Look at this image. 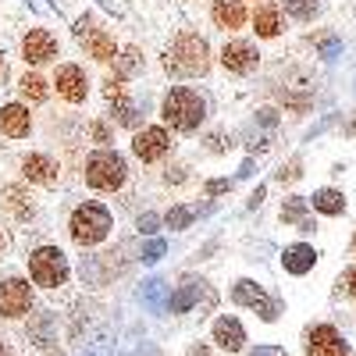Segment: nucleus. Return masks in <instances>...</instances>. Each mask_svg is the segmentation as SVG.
<instances>
[{"mask_svg": "<svg viewBox=\"0 0 356 356\" xmlns=\"http://www.w3.org/2000/svg\"><path fill=\"white\" fill-rule=\"evenodd\" d=\"M349 136H356V114H353V122H349Z\"/></svg>", "mask_w": 356, "mask_h": 356, "instance_id": "4c0bfd02", "label": "nucleus"}, {"mask_svg": "<svg viewBox=\"0 0 356 356\" xmlns=\"http://www.w3.org/2000/svg\"><path fill=\"white\" fill-rule=\"evenodd\" d=\"M307 203L314 207V211L328 214V218H335V214H342V211H346V200H342V193H339V189H317Z\"/></svg>", "mask_w": 356, "mask_h": 356, "instance_id": "aec40b11", "label": "nucleus"}, {"mask_svg": "<svg viewBox=\"0 0 356 356\" xmlns=\"http://www.w3.org/2000/svg\"><path fill=\"white\" fill-rule=\"evenodd\" d=\"M86 25H89V18H79V22H75V36L82 40L86 54H89V57H97V61H114V57H118V43H114V36L104 33V29H86Z\"/></svg>", "mask_w": 356, "mask_h": 356, "instance_id": "0eeeda50", "label": "nucleus"}, {"mask_svg": "<svg viewBox=\"0 0 356 356\" xmlns=\"http://www.w3.org/2000/svg\"><path fill=\"white\" fill-rule=\"evenodd\" d=\"M214 342H218L225 353H239L243 342H246L243 324L235 321V317H218V324H214Z\"/></svg>", "mask_w": 356, "mask_h": 356, "instance_id": "f3484780", "label": "nucleus"}, {"mask_svg": "<svg viewBox=\"0 0 356 356\" xmlns=\"http://www.w3.org/2000/svg\"><path fill=\"white\" fill-rule=\"evenodd\" d=\"M139 232H146V235H154V232H157V218H154V214H146V218H139Z\"/></svg>", "mask_w": 356, "mask_h": 356, "instance_id": "473e14b6", "label": "nucleus"}, {"mask_svg": "<svg viewBox=\"0 0 356 356\" xmlns=\"http://www.w3.org/2000/svg\"><path fill=\"white\" fill-rule=\"evenodd\" d=\"M22 57L29 65H47L57 57V40L47 33V29H29L22 40Z\"/></svg>", "mask_w": 356, "mask_h": 356, "instance_id": "f8f14e48", "label": "nucleus"}, {"mask_svg": "<svg viewBox=\"0 0 356 356\" xmlns=\"http://www.w3.org/2000/svg\"><path fill=\"white\" fill-rule=\"evenodd\" d=\"M353 243H356V239H353Z\"/></svg>", "mask_w": 356, "mask_h": 356, "instance_id": "a19ab883", "label": "nucleus"}, {"mask_svg": "<svg viewBox=\"0 0 356 356\" xmlns=\"http://www.w3.org/2000/svg\"><path fill=\"white\" fill-rule=\"evenodd\" d=\"M0 356H8V349H4V346H0Z\"/></svg>", "mask_w": 356, "mask_h": 356, "instance_id": "58836bf2", "label": "nucleus"}, {"mask_svg": "<svg viewBox=\"0 0 356 356\" xmlns=\"http://www.w3.org/2000/svg\"><path fill=\"white\" fill-rule=\"evenodd\" d=\"M193 300H196V285H182V292L171 300V310H189Z\"/></svg>", "mask_w": 356, "mask_h": 356, "instance_id": "cd10ccee", "label": "nucleus"}, {"mask_svg": "<svg viewBox=\"0 0 356 356\" xmlns=\"http://www.w3.org/2000/svg\"><path fill=\"white\" fill-rule=\"evenodd\" d=\"M300 175H303V171H300V161H292L289 168H282V171H278V178H282V182H296Z\"/></svg>", "mask_w": 356, "mask_h": 356, "instance_id": "c756f323", "label": "nucleus"}, {"mask_svg": "<svg viewBox=\"0 0 356 356\" xmlns=\"http://www.w3.org/2000/svg\"><path fill=\"white\" fill-rule=\"evenodd\" d=\"M225 189H228V182H225V178H218V182H211V186H207V193H211V196H214V193H225Z\"/></svg>", "mask_w": 356, "mask_h": 356, "instance_id": "f704fd0d", "label": "nucleus"}, {"mask_svg": "<svg viewBox=\"0 0 356 356\" xmlns=\"http://www.w3.org/2000/svg\"><path fill=\"white\" fill-rule=\"evenodd\" d=\"M250 356H278L275 349H257V353H250Z\"/></svg>", "mask_w": 356, "mask_h": 356, "instance_id": "c9c22d12", "label": "nucleus"}, {"mask_svg": "<svg viewBox=\"0 0 356 356\" xmlns=\"http://www.w3.org/2000/svg\"><path fill=\"white\" fill-rule=\"evenodd\" d=\"M143 68V57H139V50L136 47H129V50H122V57H114V79H129V75H136Z\"/></svg>", "mask_w": 356, "mask_h": 356, "instance_id": "5701e85b", "label": "nucleus"}, {"mask_svg": "<svg viewBox=\"0 0 356 356\" xmlns=\"http://www.w3.org/2000/svg\"><path fill=\"white\" fill-rule=\"evenodd\" d=\"M161 253H164V243H150V246L143 250V260L154 264V260H161Z\"/></svg>", "mask_w": 356, "mask_h": 356, "instance_id": "7c9ffc66", "label": "nucleus"}, {"mask_svg": "<svg viewBox=\"0 0 356 356\" xmlns=\"http://www.w3.org/2000/svg\"><path fill=\"white\" fill-rule=\"evenodd\" d=\"M114 122H118V125H125V129H136V125H139V114H136V104H129V97L114 104Z\"/></svg>", "mask_w": 356, "mask_h": 356, "instance_id": "a878e982", "label": "nucleus"}, {"mask_svg": "<svg viewBox=\"0 0 356 356\" xmlns=\"http://www.w3.org/2000/svg\"><path fill=\"white\" fill-rule=\"evenodd\" d=\"M104 97H107L111 104H118V100H125V86H122V79H114V75H111V79L104 82Z\"/></svg>", "mask_w": 356, "mask_h": 356, "instance_id": "c85d7f7f", "label": "nucleus"}, {"mask_svg": "<svg viewBox=\"0 0 356 356\" xmlns=\"http://www.w3.org/2000/svg\"><path fill=\"white\" fill-rule=\"evenodd\" d=\"M189 221H193V211H189V207H171V211L164 214V225L175 228V232H178V228H186Z\"/></svg>", "mask_w": 356, "mask_h": 356, "instance_id": "bb28decb", "label": "nucleus"}, {"mask_svg": "<svg viewBox=\"0 0 356 356\" xmlns=\"http://www.w3.org/2000/svg\"><path fill=\"white\" fill-rule=\"evenodd\" d=\"M282 264H285L289 275H307L310 267L317 264V253H314V246H307V243H296V246H289V250L282 253Z\"/></svg>", "mask_w": 356, "mask_h": 356, "instance_id": "a211bd4d", "label": "nucleus"}, {"mask_svg": "<svg viewBox=\"0 0 356 356\" xmlns=\"http://www.w3.org/2000/svg\"><path fill=\"white\" fill-rule=\"evenodd\" d=\"M307 200L303 196H292L285 207H282V221H292V225H300V232H310V218H307Z\"/></svg>", "mask_w": 356, "mask_h": 356, "instance_id": "4be33fe9", "label": "nucleus"}, {"mask_svg": "<svg viewBox=\"0 0 356 356\" xmlns=\"http://www.w3.org/2000/svg\"><path fill=\"white\" fill-rule=\"evenodd\" d=\"M285 11L300 22H310L317 11H321V0H285Z\"/></svg>", "mask_w": 356, "mask_h": 356, "instance_id": "393cba45", "label": "nucleus"}, {"mask_svg": "<svg viewBox=\"0 0 356 356\" xmlns=\"http://www.w3.org/2000/svg\"><path fill=\"white\" fill-rule=\"evenodd\" d=\"M0 250H4V235H0Z\"/></svg>", "mask_w": 356, "mask_h": 356, "instance_id": "ea45409f", "label": "nucleus"}, {"mask_svg": "<svg viewBox=\"0 0 356 356\" xmlns=\"http://www.w3.org/2000/svg\"><path fill=\"white\" fill-rule=\"evenodd\" d=\"M189 356H211V353H207V349H200V346H196V349H193Z\"/></svg>", "mask_w": 356, "mask_h": 356, "instance_id": "e433bc0d", "label": "nucleus"}, {"mask_svg": "<svg viewBox=\"0 0 356 356\" xmlns=\"http://www.w3.org/2000/svg\"><path fill=\"white\" fill-rule=\"evenodd\" d=\"M232 300L239 303V307H253V310H260V317H264V321H275V317H278V307H275L271 300H267L264 289H260L257 282H246V278H243V282H235Z\"/></svg>", "mask_w": 356, "mask_h": 356, "instance_id": "ddd939ff", "label": "nucleus"}, {"mask_svg": "<svg viewBox=\"0 0 356 356\" xmlns=\"http://www.w3.org/2000/svg\"><path fill=\"white\" fill-rule=\"evenodd\" d=\"M89 136H93L97 143H111V132H107V125H100V122L89 125Z\"/></svg>", "mask_w": 356, "mask_h": 356, "instance_id": "2f4dec72", "label": "nucleus"}, {"mask_svg": "<svg viewBox=\"0 0 356 356\" xmlns=\"http://www.w3.org/2000/svg\"><path fill=\"white\" fill-rule=\"evenodd\" d=\"M33 307V289L25 278H8L0 285V317H25Z\"/></svg>", "mask_w": 356, "mask_h": 356, "instance_id": "423d86ee", "label": "nucleus"}, {"mask_svg": "<svg viewBox=\"0 0 356 356\" xmlns=\"http://www.w3.org/2000/svg\"><path fill=\"white\" fill-rule=\"evenodd\" d=\"M257 61H260V54H257V47L250 40H228L221 47V65L232 75H250L257 68Z\"/></svg>", "mask_w": 356, "mask_h": 356, "instance_id": "6e6552de", "label": "nucleus"}, {"mask_svg": "<svg viewBox=\"0 0 356 356\" xmlns=\"http://www.w3.org/2000/svg\"><path fill=\"white\" fill-rule=\"evenodd\" d=\"M307 356H349V346L332 324H317L307 332Z\"/></svg>", "mask_w": 356, "mask_h": 356, "instance_id": "9d476101", "label": "nucleus"}, {"mask_svg": "<svg viewBox=\"0 0 356 356\" xmlns=\"http://www.w3.org/2000/svg\"><path fill=\"white\" fill-rule=\"evenodd\" d=\"M211 18L218 29H243L246 25V4L243 0H214Z\"/></svg>", "mask_w": 356, "mask_h": 356, "instance_id": "dca6fc26", "label": "nucleus"}, {"mask_svg": "<svg viewBox=\"0 0 356 356\" xmlns=\"http://www.w3.org/2000/svg\"><path fill=\"white\" fill-rule=\"evenodd\" d=\"M164 65H168V72L186 75V79L207 75L211 72V47H207V40L200 33H178L164 57Z\"/></svg>", "mask_w": 356, "mask_h": 356, "instance_id": "f257e3e1", "label": "nucleus"}, {"mask_svg": "<svg viewBox=\"0 0 356 356\" xmlns=\"http://www.w3.org/2000/svg\"><path fill=\"white\" fill-rule=\"evenodd\" d=\"M0 132L11 136V139H25L33 132V114H29L25 104H8L0 107Z\"/></svg>", "mask_w": 356, "mask_h": 356, "instance_id": "4468645a", "label": "nucleus"}, {"mask_svg": "<svg viewBox=\"0 0 356 356\" xmlns=\"http://www.w3.org/2000/svg\"><path fill=\"white\" fill-rule=\"evenodd\" d=\"M29 275L43 289H57L68 282V257L57 246H40L29 253Z\"/></svg>", "mask_w": 356, "mask_h": 356, "instance_id": "39448f33", "label": "nucleus"}, {"mask_svg": "<svg viewBox=\"0 0 356 356\" xmlns=\"http://www.w3.org/2000/svg\"><path fill=\"white\" fill-rule=\"evenodd\" d=\"M4 203H8V211H11L15 218H29V214H33V203H29V196H25L18 186H8V189H4Z\"/></svg>", "mask_w": 356, "mask_h": 356, "instance_id": "b1692460", "label": "nucleus"}, {"mask_svg": "<svg viewBox=\"0 0 356 356\" xmlns=\"http://www.w3.org/2000/svg\"><path fill=\"white\" fill-rule=\"evenodd\" d=\"M18 93H22V100L25 104H43L47 97H50V86H47V79L43 75H22V82H18Z\"/></svg>", "mask_w": 356, "mask_h": 356, "instance_id": "412c9836", "label": "nucleus"}, {"mask_svg": "<svg viewBox=\"0 0 356 356\" xmlns=\"http://www.w3.org/2000/svg\"><path fill=\"white\" fill-rule=\"evenodd\" d=\"M22 175L36 186H54L57 182V164L47 154H25L22 157Z\"/></svg>", "mask_w": 356, "mask_h": 356, "instance_id": "2eb2a0df", "label": "nucleus"}, {"mask_svg": "<svg viewBox=\"0 0 356 356\" xmlns=\"http://www.w3.org/2000/svg\"><path fill=\"white\" fill-rule=\"evenodd\" d=\"M54 86H57V97H65L68 104H82L86 93H89V79L79 65H61L54 75Z\"/></svg>", "mask_w": 356, "mask_h": 356, "instance_id": "9b49d317", "label": "nucleus"}, {"mask_svg": "<svg viewBox=\"0 0 356 356\" xmlns=\"http://www.w3.org/2000/svg\"><path fill=\"white\" fill-rule=\"evenodd\" d=\"M168 150H171V136H168L164 129H143V132H136V139H132V154H136L143 164H154V161L168 157Z\"/></svg>", "mask_w": 356, "mask_h": 356, "instance_id": "1a4fd4ad", "label": "nucleus"}, {"mask_svg": "<svg viewBox=\"0 0 356 356\" xmlns=\"http://www.w3.org/2000/svg\"><path fill=\"white\" fill-rule=\"evenodd\" d=\"M82 178H86L89 189H97V193H114V189L125 186L129 164H125L122 154H114V150H97V154L86 157Z\"/></svg>", "mask_w": 356, "mask_h": 356, "instance_id": "7ed1b4c3", "label": "nucleus"}, {"mask_svg": "<svg viewBox=\"0 0 356 356\" xmlns=\"http://www.w3.org/2000/svg\"><path fill=\"white\" fill-rule=\"evenodd\" d=\"M68 228H72V239L79 243V246H97V243H104L107 235H111V211L104 203H82V207H75V214H72V221H68Z\"/></svg>", "mask_w": 356, "mask_h": 356, "instance_id": "20e7f679", "label": "nucleus"}, {"mask_svg": "<svg viewBox=\"0 0 356 356\" xmlns=\"http://www.w3.org/2000/svg\"><path fill=\"white\" fill-rule=\"evenodd\" d=\"M346 292L356 300V267H353V271H346Z\"/></svg>", "mask_w": 356, "mask_h": 356, "instance_id": "72a5a7b5", "label": "nucleus"}, {"mask_svg": "<svg viewBox=\"0 0 356 356\" xmlns=\"http://www.w3.org/2000/svg\"><path fill=\"white\" fill-rule=\"evenodd\" d=\"M253 29H257L260 40H275L282 33V11L275 4H260L253 11Z\"/></svg>", "mask_w": 356, "mask_h": 356, "instance_id": "6ab92c4d", "label": "nucleus"}, {"mask_svg": "<svg viewBox=\"0 0 356 356\" xmlns=\"http://www.w3.org/2000/svg\"><path fill=\"white\" fill-rule=\"evenodd\" d=\"M161 118L175 132H196L203 125V118H207V104H203V97L196 93V89L175 86L161 104Z\"/></svg>", "mask_w": 356, "mask_h": 356, "instance_id": "f03ea898", "label": "nucleus"}]
</instances>
